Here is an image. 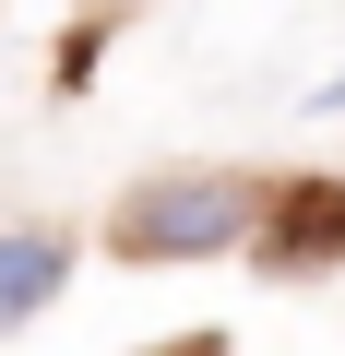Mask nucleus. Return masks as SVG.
<instances>
[{
	"mask_svg": "<svg viewBox=\"0 0 345 356\" xmlns=\"http://www.w3.org/2000/svg\"><path fill=\"white\" fill-rule=\"evenodd\" d=\"M143 356H227L215 332H179V344H143Z\"/></svg>",
	"mask_w": 345,
	"mask_h": 356,
	"instance_id": "4",
	"label": "nucleus"
},
{
	"mask_svg": "<svg viewBox=\"0 0 345 356\" xmlns=\"http://www.w3.org/2000/svg\"><path fill=\"white\" fill-rule=\"evenodd\" d=\"M262 273H333L345 261V178H286L262 191Z\"/></svg>",
	"mask_w": 345,
	"mask_h": 356,
	"instance_id": "2",
	"label": "nucleus"
},
{
	"mask_svg": "<svg viewBox=\"0 0 345 356\" xmlns=\"http://www.w3.org/2000/svg\"><path fill=\"white\" fill-rule=\"evenodd\" d=\"M60 285H72V238H60V226H0V332L48 321Z\"/></svg>",
	"mask_w": 345,
	"mask_h": 356,
	"instance_id": "3",
	"label": "nucleus"
},
{
	"mask_svg": "<svg viewBox=\"0 0 345 356\" xmlns=\"http://www.w3.org/2000/svg\"><path fill=\"white\" fill-rule=\"evenodd\" d=\"M250 238H262V191L227 166H167L143 191H119V214H107L119 261H215V250H250Z\"/></svg>",
	"mask_w": 345,
	"mask_h": 356,
	"instance_id": "1",
	"label": "nucleus"
}]
</instances>
